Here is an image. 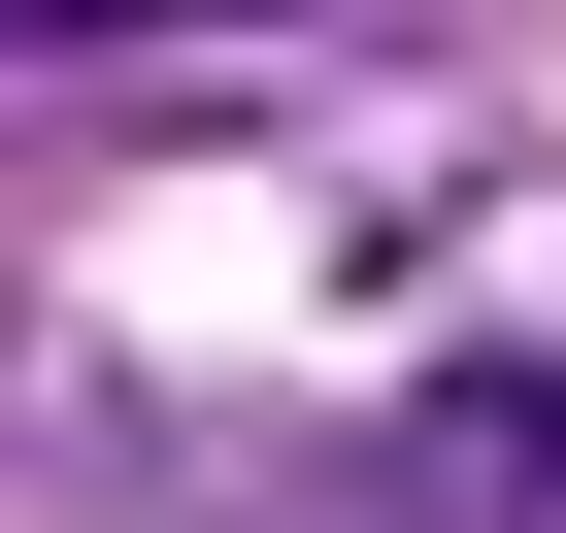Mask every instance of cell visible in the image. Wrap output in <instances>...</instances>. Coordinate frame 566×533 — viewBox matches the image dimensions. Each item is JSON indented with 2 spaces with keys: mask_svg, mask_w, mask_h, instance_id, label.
Returning <instances> with one entry per match:
<instances>
[{
  "mask_svg": "<svg viewBox=\"0 0 566 533\" xmlns=\"http://www.w3.org/2000/svg\"><path fill=\"white\" fill-rule=\"evenodd\" d=\"M334 533H566V334H500V367H433L367 467H334Z\"/></svg>",
  "mask_w": 566,
  "mask_h": 533,
  "instance_id": "6da1fadb",
  "label": "cell"
},
{
  "mask_svg": "<svg viewBox=\"0 0 566 533\" xmlns=\"http://www.w3.org/2000/svg\"><path fill=\"white\" fill-rule=\"evenodd\" d=\"M34 34H266V0H34Z\"/></svg>",
  "mask_w": 566,
  "mask_h": 533,
  "instance_id": "7a4b0ae2",
  "label": "cell"
}]
</instances>
